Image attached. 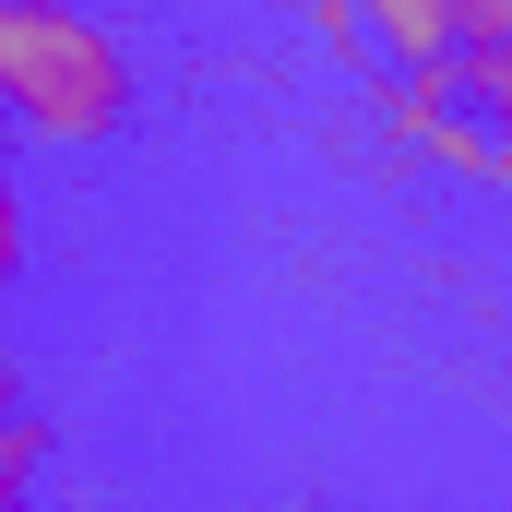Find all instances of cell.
<instances>
[{
	"label": "cell",
	"mask_w": 512,
	"mask_h": 512,
	"mask_svg": "<svg viewBox=\"0 0 512 512\" xmlns=\"http://www.w3.org/2000/svg\"><path fill=\"white\" fill-rule=\"evenodd\" d=\"M0 143H12V120H0Z\"/></svg>",
	"instance_id": "6"
},
{
	"label": "cell",
	"mask_w": 512,
	"mask_h": 512,
	"mask_svg": "<svg viewBox=\"0 0 512 512\" xmlns=\"http://www.w3.org/2000/svg\"><path fill=\"white\" fill-rule=\"evenodd\" d=\"M143 96L131 48L72 0H0V120L48 143H108Z\"/></svg>",
	"instance_id": "1"
},
{
	"label": "cell",
	"mask_w": 512,
	"mask_h": 512,
	"mask_svg": "<svg viewBox=\"0 0 512 512\" xmlns=\"http://www.w3.org/2000/svg\"><path fill=\"white\" fill-rule=\"evenodd\" d=\"M36 477H48V417L36 405H0V512L36 501Z\"/></svg>",
	"instance_id": "3"
},
{
	"label": "cell",
	"mask_w": 512,
	"mask_h": 512,
	"mask_svg": "<svg viewBox=\"0 0 512 512\" xmlns=\"http://www.w3.org/2000/svg\"><path fill=\"white\" fill-rule=\"evenodd\" d=\"M358 36H382L393 72H441L453 60V0H382V12H358Z\"/></svg>",
	"instance_id": "2"
},
{
	"label": "cell",
	"mask_w": 512,
	"mask_h": 512,
	"mask_svg": "<svg viewBox=\"0 0 512 512\" xmlns=\"http://www.w3.org/2000/svg\"><path fill=\"white\" fill-rule=\"evenodd\" d=\"M24 274V191H12V167H0V286Z\"/></svg>",
	"instance_id": "4"
},
{
	"label": "cell",
	"mask_w": 512,
	"mask_h": 512,
	"mask_svg": "<svg viewBox=\"0 0 512 512\" xmlns=\"http://www.w3.org/2000/svg\"><path fill=\"white\" fill-rule=\"evenodd\" d=\"M0 405H24V358H12V334H0Z\"/></svg>",
	"instance_id": "5"
}]
</instances>
